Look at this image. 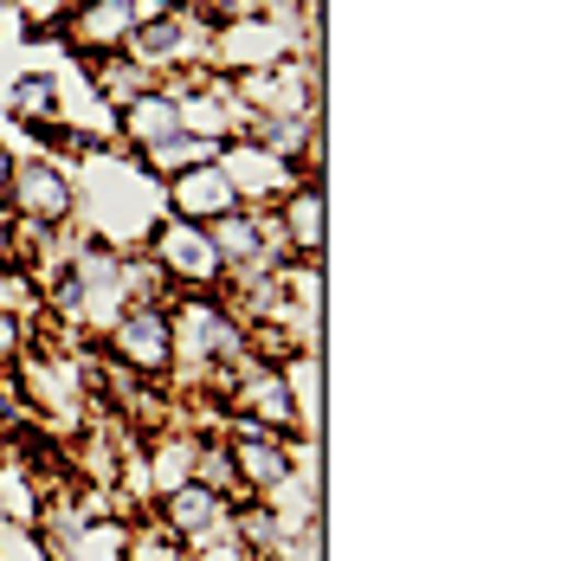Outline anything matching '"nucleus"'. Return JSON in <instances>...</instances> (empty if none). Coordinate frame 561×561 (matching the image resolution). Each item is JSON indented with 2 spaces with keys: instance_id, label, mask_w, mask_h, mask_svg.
I'll return each instance as SVG.
<instances>
[{
  "instance_id": "nucleus-1",
  "label": "nucleus",
  "mask_w": 561,
  "mask_h": 561,
  "mask_svg": "<svg viewBox=\"0 0 561 561\" xmlns=\"http://www.w3.org/2000/svg\"><path fill=\"white\" fill-rule=\"evenodd\" d=\"M142 259L169 278L174 297H187V290H220L226 284V265H220V252H214V239H207V226L174 220V214H162V220L149 226Z\"/></svg>"
},
{
  "instance_id": "nucleus-2",
  "label": "nucleus",
  "mask_w": 561,
  "mask_h": 561,
  "mask_svg": "<svg viewBox=\"0 0 561 561\" xmlns=\"http://www.w3.org/2000/svg\"><path fill=\"white\" fill-rule=\"evenodd\" d=\"M111 362H123L129 375H142V381H162L174 375V323H169V304H129L123 317H116L104 342H98Z\"/></svg>"
},
{
  "instance_id": "nucleus-3",
  "label": "nucleus",
  "mask_w": 561,
  "mask_h": 561,
  "mask_svg": "<svg viewBox=\"0 0 561 561\" xmlns=\"http://www.w3.org/2000/svg\"><path fill=\"white\" fill-rule=\"evenodd\" d=\"M7 214L26 226H71L78 181L58 162H13V174H7Z\"/></svg>"
},
{
  "instance_id": "nucleus-4",
  "label": "nucleus",
  "mask_w": 561,
  "mask_h": 561,
  "mask_svg": "<svg viewBox=\"0 0 561 561\" xmlns=\"http://www.w3.org/2000/svg\"><path fill=\"white\" fill-rule=\"evenodd\" d=\"M136 26H142L136 0H71V7L58 13V39H71V53L78 58L123 53Z\"/></svg>"
},
{
  "instance_id": "nucleus-5",
  "label": "nucleus",
  "mask_w": 561,
  "mask_h": 561,
  "mask_svg": "<svg viewBox=\"0 0 561 561\" xmlns=\"http://www.w3.org/2000/svg\"><path fill=\"white\" fill-rule=\"evenodd\" d=\"M156 523L169 529L181 549H207V542H220L226 529H232V504H226L220 491H207V484H174L169 497H156Z\"/></svg>"
},
{
  "instance_id": "nucleus-6",
  "label": "nucleus",
  "mask_w": 561,
  "mask_h": 561,
  "mask_svg": "<svg viewBox=\"0 0 561 561\" xmlns=\"http://www.w3.org/2000/svg\"><path fill=\"white\" fill-rule=\"evenodd\" d=\"M272 220H278L284 252L304 259V265H317L323 259V181H297L278 207H272Z\"/></svg>"
},
{
  "instance_id": "nucleus-7",
  "label": "nucleus",
  "mask_w": 561,
  "mask_h": 561,
  "mask_svg": "<svg viewBox=\"0 0 561 561\" xmlns=\"http://www.w3.org/2000/svg\"><path fill=\"white\" fill-rule=\"evenodd\" d=\"M169 207L174 220H194V226H214L220 214H232L239 207V194H232V181H226L220 162H207V169H187L169 181Z\"/></svg>"
},
{
  "instance_id": "nucleus-8",
  "label": "nucleus",
  "mask_w": 561,
  "mask_h": 561,
  "mask_svg": "<svg viewBox=\"0 0 561 561\" xmlns=\"http://www.w3.org/2000/svg\"><path fill=\"white\" fill-rule=\"evenodd\" d=\"M226 451H232L239 497H272L284 478L297 471V446L290 439H226Z\"/></svg>"
},
{
  "instance_id": "nucleus-9",
  "label": "nucleus",
  "mask_w": 561,
  "mask_h": 561,
  "mask_svg": "<svg viewBox=\"0 0 561 561\" xmlns=\"http://www.w3.org/2000/svg\"><path fill=\"white\" fill-rule=\"evenodd\" d=\"M84 71H91V84H98V98H104V111H129L136 98H149L162 78L156 71H142L129 53H104V58H84Z\"/></svg>"
},
{
  "instance_id": "nucleus-10",
  "label": "nucleus",
  "mask_w": 561,
  "mask_h": 561,
  "mask_svg": "<svg viewBox=\"0 0 561 561\" xmlns=\"http://www.w3.org/2000/svg\"><path fill=\"white\" fill-rule=\"evenodd\" d=\"M169 129H181V111H174V91L169 84H156L149 98H136L129 111H116V136L129 142V156H142L149 142H162Z\"/></svg>"
},
{
  "instance_id": "nucleus-11",
  "label": "nucleus",
  "mask_w": 561,
  "mask_h": 561,
  "mask_svg": "<svg viewBox=\"0 0 561 561\" xmlns=\"http://www.w3.org/2000/svg\"><path fill=\"white\" fill-rule=\"evenodd\" d=\"M194 446H201V433H162V439L149 446V458H136V465L149 471V478H142V484H149V504L194 478Z\"/></svg>"
},
{
  "instance_id": "nucleus-12",
  "label": "nucleus",
  "mask_w": 561,
  "mask_h": 561,
  "mask_svg": "<svg viewBox=\"0 0 561 561\" xmlns=\"http://www.w3.org/2000/svg\"><path fill=\"white\" fill-rule=\"evenodd\" d=\"M58 78L53 71H26V78H13V91H7V111H13V123H46V116H58Z\"/></svg>"
},
{
  "instance_id": "nucleus-13",
  "label": "nucleus",
  "mask_w": 561,
  "mask_h": 561,
  "mask_svg": "<svg viewBox=\"0 0 561 561\" xmlns=\"http://www.w3.org/2000/svg\"><path fill=\"white\" fill-rule=\"evenodd\" d=\"M39 310H46V284L33 278V272H20V265H0V317L33 323Z\"/></svg>"
},
{
  "instance_id": "nucleus-14",
  "label": "nucleus",
  "mask_w": 561,
  "mask_h": 561,
  "mask_svg": "<svg viewBox=\"0 0 561 561\" xmlns=\"http://www.w3.org/2000/svg\"><path fill=\"white\" fill-rule=\"evenodd\" d=\"M0 561H58L46 542H39V529H20V523H0Z\"/></svg>"
},
{
  "instance_id": "nucleus-15",
  "label": "nucleus",
  "mask_w": 561,
  "mask_h": 561,
  "mask_svg": "<svg viewBox=\"0 0 561 561\" xmlns=\"http://www.w3.org/2000/svg\"><path fill=\"white\" fill-rule=\"evenodd\" d=\"M26 342H33V330H26V323H13V317H0V368H20V355H26Z\"/></svg>"
},
{
  "instance_id": "nucleus-16",
  "label": "nucleus",
  "mask_w": 561,
  "mask_h": 561,
  "mask_svg": "<svg viewBox=\"0 0 561 561\" xmlns=\"http://www.w3.org/2000/svg\"><path fill=\"white\" fill-rule=\"evenodd\" d=\"M0 265H20V220L0 207Z\"/></svg>"
}]
</instances>
